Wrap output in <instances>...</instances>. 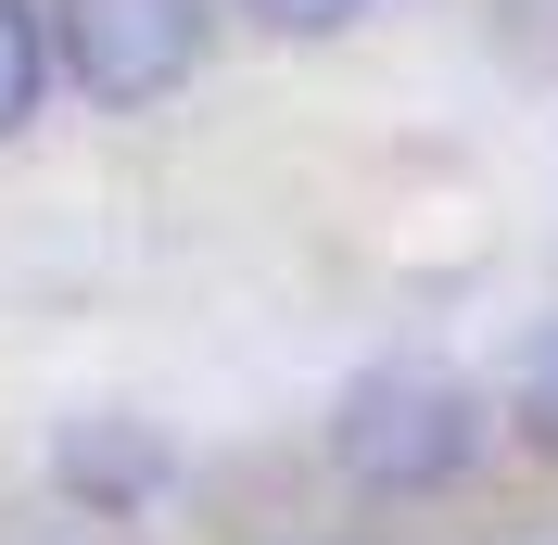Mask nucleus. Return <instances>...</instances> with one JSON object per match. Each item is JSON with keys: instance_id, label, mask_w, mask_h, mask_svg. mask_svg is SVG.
Masks as SVG:
<instances>
[{"instance_id": "nucleus-5", "label": "nucleus", "mask_w": 558, "mask_h": 545, "mask_svg": "<svg viewBox=\"0 0 558 545\" xmlns=\"http://www.w3.org/2000/svg\"><path fill=\"white\" fill-rule=\"evenodd\" d=\"M38 76H51V51H38V13H26V0H0V140L38 114Z\"/></svg>"}, {"instance_id": "nucleus-6", "label": "nucleus", "mask_w": 558, "mask_h": 545, "mask_svg": "<svg viewBox=\"0 0 558 545\" xmlns=\"http://www.w3.org/2000/svg\"><path fill=\"white\" fill-rule=\"evenodd\" d=\"M254 26H279V38H330V26H355L368 0H242Z\"/></svg>"}, {"instance_id": "nucleus-1", "label": "nucleus", "mask_w": 558, "mask_h": 545, "mask_svg": "<svg viewBox=\"0 0 558 545\" xmlns=\"http://www.w3.org/2000/svg\"><path fill=\"white\" fill-rule=\"evenodd\" d=\"M470 457H483V393L457 368H432V355L355 368L343 407H330V470L355 495H445Z\"/></svg>"}, {"instance_id": "nucleus-3", "label": "nucleus", "mask_w": 558, "mask_h": 545, "mask_svg": "<svg viewBox=\"0 0 558 545\" xmlns=\"http://www.w3.org/2000/svg\"><path fill=\"white\" fill-rule=\"evenodd\" d=\"M64 482H76V495H102V508H128V495L166 482V444L140 432V419H89V432H64Z\"/></svg>"}, {"instance_id": "nucleus-4", "label": "nucleus", "mask_w": 558, "mask_h": 545, "mask_svg": "<svg viewBox=\"0 0 558 545\" xmlns=\"http://www.w3.org/2000/svg\"><path fill=\"white\" fill-rule=\"evenodd\" d=\"M508 419H521L533 457H558V317H533V330L508 342Z\"/></svg>"}, {"instance_id": "nucleus-2", "label": "nucleus", "mask_w": 558, "mask_h": 545, "mask_svg": "<svg viewBox=\"0 0 558 545\" xmlns=\"http://www.w3.org/2000/svg\"><path fill=\"white\" fill-rule=\"evenodd\" d=\"M64 64L102 114L166 102L204 64V0H64Z\"/></svg>"}]
</instances>
